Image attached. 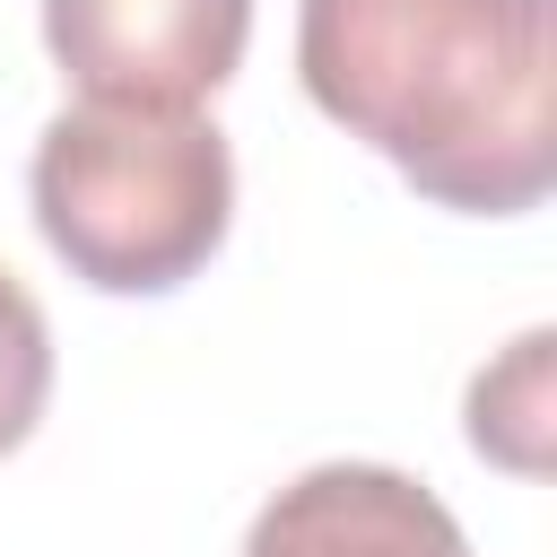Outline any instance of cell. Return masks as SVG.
Returning a JSON list of instances; mask_svg holds the SVG:
<instances>
[{
	"mask_svg": "<svg viewBox=\"0 0 557 557\" xmlns=\"http://www.w3.org/2000/svg\"><path fill=\"white\" fill-rule=\"evenodd\" d=\"M296 70L444 209L513 218L557 183V0H296Z\"/></svg>",
	"mask_w": 557,
	"mask_h": 557,
	"instance_id": "6da1fadb",
	"label": "cell"
},
{
	"mask_svg": "<svg viewBox=\"0 0 557 557\" xmlns=\"http://www.w3.org/2000/svg\"><path fill=\"white\" fill-rule=\"evenodd\" d=\"M252 0H44V44L87 104L200 113L244 61Z\"/></svg>",
	"mask_w": 557,
	"mask_h": 557,
	"instance_id": "3957f363",
	"label": "cell"
},
{
	"mask_svg": "<svg viewBox=\"0 0 557 557\" xmlns=\"http://www.w3.org/2000/svg\"><path fill=\"white\" fill-rule=\"evenodd\" d=\"M52 392V331L17 270H0V453H17Z\"/></svg>",
	"mask_w": 557,
	"mask_h": 557,
	"instance_id": "5b68a950",
	"label": "cell"
},
{
	"mask_svg": "<svg viewBox=\"0 0 557 557\" xmlns=\"http://www.w3.org/2000/svg\"><path fill=\"white\" fill-rule=\"evenodd\" d=\"M44 244L104 296L183 287L235 218V157L209 113H139V104H70L44 122L35 165Z\"/></svg>",
	"mask_w": 557,
	"mask_h": 557,
	"instance_id": "7a4b0ae2",
	"label": "cell"
},
{
	"mask_svg": "<svg viewBox=\"0 0 557 557\" xmlns=\"http://www.w3.org/2000/svg\"><path fill=\"white\" fill-rule=\"evenodd\" d=\"M244 557H470V540L409 470L322 461L252 513Z\"/></svg>",
	"mask_w": 557,
	"mask_h": 557,
	"instance_id": "277c9868",
	"label": "cell"
}]
</instances>
